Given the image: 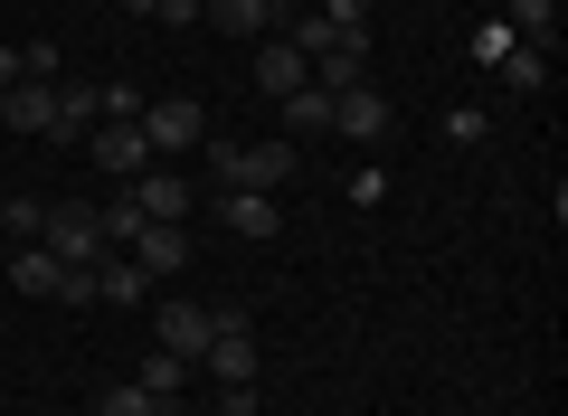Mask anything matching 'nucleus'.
<instances>
[{"label": "nucleus", "instance_id": "a878e982", "mask_svg": "<svg viewBox=\"0 0 568 416\" xmlns=\"http://www.w3.org/2000/svg\"><path fill=\"white\" fill-rule=\"evenodd\" d=\"M209 416H256V388H219V397H209Z\"/></svg>", "mask_w": 568, "mask_h": 416}, {"label": "nucleus", "instance_id": "2eb2a0df", "mask_svg": "<svg viewBox=\"0 0 568 416\" xmlns=\"http://www.w3.org/2000/svg\"><path fill=\"white\" fill-rule=\"evenodd\" d=\"M503 29L521 48H559V0H503Z\"/></svg>", "mask_w": 568, "mask_h": 416}, {"label": "nucleus", "instance_id": "20e7f679", "mask_svg": "<svg viewBox=\"0 0 568 416\" xmlns=\"http://www.w3.org/2000/svg\"><path fill=\"white\" fill-rule=\"evenodd\" d=\"M142 142H152V161L209 142V104H200V95H152V104H142Z\"/></svg>", "mask_w": 568, "mask_h": 416}, {"label": "nucleus", "instance_id": "c756f323", "mask_svg": "<svg viewBox=\"0 0 568 416\" xmlns=\"http://www.w3.org/2000/svg\"><path fill=\"white\" fill-rule=\"evenodd\" d=\"M0 246H10V237H0Z\"/></svg>", "mask_w": 568, "mask_h": 416}, {"label": "nucleus", "instance_id": "cd10ccee", "mask_svg": "<svg viewBox=\"0 0 568 416\" xmlns=\"http://www.w3.org/2000/svg\"><path fill=\"white\" fill-rule=\"evenodd\" d=\"M123 10H142V20H152V0H123Z\"/></svg>", "mask_w": 568, "mask_h": 416}, {"label": "nucleus", "instance_id": "aec40b11", "mask_svg": "<svg viewBox=\"0 0 568 416\" xmlns=\"http://www.w3.org/2000/svg\"><path fill=\"white\" fill-rule=\"evenodd\" d=\"M95 227H104V246H133V237H142L152 219L133 209V190H114V199H95Z\"/></svg>", "mask_w": 568, "mask_h": 416}, {"label": "nucleus", "instance_id": "bb28decb", "mask_svg": "<svg viewBox=\"0 0 568 416\" xmlns=\"http://www.w3.org/2000/svg\"><path fill=\"white\" fill-rule=\"evenodd\" d=\"M0 85H20V48L10 39H0Z\"/></svg>", "mask_w": 568, "mask_h": 416}, {"label": "nucleus", "instance_id": "6ab92c4d", "mask_svg": "<svg viewBox=\"0 0 568 416\" xmlns=\"http://www.w3.org/2000/svg\"><path fill=\"white\" fill-rule=\"evenodd\" d=\"M549 58H559V48H511V58L493 67V77H503L511 95H540V85H549Z\"/></svg>", "mask_w": 568, "mask_h": 416}, {"label": "nucleus", "instance_id": "dca6fc26", "mask_svg": "<svg viewBox=\"0 0 568 416\" xmlns=\"http://www.w3.org/2000/svg\"><path fill=\"white\" fill-rule=\"evenodd\" d=\"M275 114H284V133H332V95H323V85H294V95H275Z\"/></svg>", "mask_w": 568, "mask_h": 416}, {"label": "nucleus", "instance_id": "ddd939ff", "mask_svg": "<svg viewBox=\"0 0 568 416\" xmlns=\"http://www.w3.org/2000/svg\"><path fill=\"white\" fill-rule=\"evenodd\" d=\"M95 123H104V95L77 85V77H58V133H48V142H85Z\"/></svg>", "mask_w": 568, "mask_h": 416}, {"label": "nucleus", "instance_id": "423d86ee", "mask_svg": "<svg viewBox=\"0 0 568 416\" xmlns=\"http://www.w3.org/2000/svg\"><path fill=\"white\" fill-rule=\"evenodd\" d=\"M246 77H256V95H294V85H304L313 67H304V48L284 39V29H265V39L246 48Z\"/></svg>", "mask_w": 568, "mask_h": 416}, {"label": "nucleus", "instance_id": "f8f14e48", "mask_svg": "<svg viewBox=\"0 0 568 416\" xmlns=\"http://www.w3.org/2000/svg\"><path fill=\"white\" fill-rule=\"evenodd\" d=\"M95 303H114V313H133V303H152V275H142L133 256H95Z\"/></svg>", "mask_w": 568, "mask_h": 416}, {"label": "nucleus", "instance_id": "b1692460", "mask_svg": "<svg viewBox=\"0 0 568 416\" xmlns=\"http://www.w3.org/2000/svg\"><path fill=\"white\" fill-rule=\"evenodd\" d=\"M323 20L332 29H369V20H379V0H323Z\"/></svg>", "mask_w": 568, "mask_h": 416}, {"label": "nucleus", "instance_id": "412c9836", "mask_svg": "<svg viewBox=\"0 0 568 416\" xmlns=\"http://www.w3.org/2000/svg\"><path fill=\"white\" fill-rule=\"evenodd\" d=\"M95 416H171V407H162V397H142L133 378H123V388H104V397H95Z\"/></svg>", "mask_w": 568, "mask_h": 416}, {"label": "nucleus", "instance_id": "6e6552de", "mask_svg": "<svg viewBox=\"0 0 568 416\" xmlns=\"http://www.w3.org/2000/svg\"><path fill=\"white\" fill-rule=\"evenodd\" d=\"M123 256H133L152 284H171V275H190V227H181V219H152L133 246H123Z\"/></svg>", "mask_w": 568, "mask_h": 416}, {"label": "nucleus", "instance_id": "9d476101", "mask_svg": "<svg viewBox=\"0 0 568 416\" xmlns=\"http://www.w3.org/2000/svg\"><path fill=\"white\" fill-rule=\"evenodd\" d=\"M0 133H58V85H0Z\"/></svg>", "mask_w": 568, "mask_h": 416}, {"label": "nucleus", "instance_id": "f03ea898", "mask_svg": "<svg viewBox=\"0 0 568 416\" xmlns=\"http://www.w3.org/2000/svg\"><path fill=\"white\" fill-rule=\"evenodd\" d=\"M39 246H48L58 265H95V256H114V246H104V227H95V199H48Z\"/></svg>", "mask_w": 568, "mask_h": 416}, {"label": "nucleus", "instance_id": "7ed1b4c3", "mask_svg": "<svg viewBox=\"0 0 568 416\" xmlns=\"http://www.w3.org/2000/svg\"><path fill=\"white\" fill-rule=\"evenodd\" d=\"M209 332H219V303H190V294H162V303H152V341H162L171 359H190V369H200Z\"/></svg>", "mask_w": 568, "mask_h": 416}, {"label": "nucleus", "instance_id": "a211bd4d", "mask_svg": "<svg viewBox=\"0 0 568 416\" xmlns=\"http://www.w3.org/2000/svg\"><path fill=\"white\" fill-rule=\"evenodd\" d=\"M133 388H142V397H162V407H181V388H190V359L152 351V359H142V369H133Z\"/></svg>", "mask_w": 568, "mask_h": 416}, {"label": "nucleus", "instance_id": "c85d7f7f", "mask_svg": "<svg viewBox=\"0 0 568 416\" xmlns=\"http://www.w3.org/2000/svg\"><path fill=\"white\" fill-rule=\"evenodd\" d=\"M85 10H95V0H85Z\"/></svg>", "mask_w": 568, "mask_h": 416}, {"label": "nucleus", "instance_id": "4468645a", "mask_svg": "<svg viewBox=\"0 0 568 416\" xmlns=\"http://www.w3.org/2000/svg\"><path fill=\"white\" fill-rule=\"evenodd\" d=\"M10 284L39 294V303H58V294H67V265L48 256V246H10Z\"/></svg>", "mask_w": 568, "mask_h": 416}, {"label": "nucleus", "instance_id": "4be33fe9", "mask_svg": "<svg viewBox=\"0 0 568 416\" xmlns=\"http://www.w3.org/2000/svg\"><path fill=\"white\" fill-rule=\"evenodd\" d=\"M511 48H521V39H511V29H503V20H484V29H474V67H503V58H511Z\"/></svg>", "mask_w": 568, "mask_h": 416}, {"label": "nucleus", "instance_id": "5701e85b", "mask_svg": "<svg viewBox=\"0 0 568 416\" xmlns=\"http://www.w3.org/2000/svg\"><path fill=\"white\" fill-rule=\"evenodd\" d=\"M484 133H493V123L474 114V104H455V114H446V142H455V152H474V142H484Z\"/></svg>", "mask_w": 568, "mask_h": 416}, {"label": "nucleus", "instance_id": "0eeeda50", "mask_svg": "<svg viewBox=\"0 0 568 416\" xmlns=\"http://www.w3.org/2000/svg\"><path fill=\"white\" fill-rule=\"evenodd\" d=\"M200 209H219V227H227V237H256V246H265V237L284 227V209H275L265 190H209Z\"/></svg>", "mask_w": 568, "mask_h": 416}, {"label": "nucleus", "instance_id": "9b49d317", "mask_svg": "<svg viewBox=\"0 0 568 416\" xmlns=\"http://www.w3.org/2000/svg\"><path fill=\"white\" fill-rule=\"evenodd\" d=\"M332 133H342V142H379V133H388V95H379V85L332 95Z\"/></svg>", "mask_w": 568, "mask_h": 416}, {"label": "nucleus", "instance_id": "1a4fd4ad", "mask_svg": "<svg viewBox=\"0 0 568 416\" xmlns=\"http://www.w3.org/2000/svg\"><path fill=\"white\" fill-rule=\"evenodd\" d=\"M123 190H133V209H142V219H190V209H200V190H190V180L171 171V161H152V171H142V180H123Z\"/></svg>", "mask_w": 568, "mask_h": 416}, {"label": "nucleus", "instance_id": "f3484780", "mask_svg": "<svg viewBox=\"0 0 568 416\" xmlns=\"http://www.w3.org/2000/svg\"><path fill=\"white\" fill-rule=\"evenodd\" d=\"M39 227H48V199L0 190V237H10V246H39Z\"/></svg>", "mask_w": 568, "mask_h": 416}, {"label": "nucleus", "instance_id": "39448f33", "mask_svg": "<svg viewBox=\"0 0 568 416\" xmlns=\"http://www.w3.org/2000/svg\"><path fill=\"white\" fill-rule=\"evenodd\" d=\"M200 369L219 378V388H256V332H246V313H237V303H219V332H209Z\"/></svg>", "mask_w": 568, "mask_h": 416}, {"label": "nucleus", "instance_id": "f257e3e1", "mask_svg": "<svg viewBox=\"0 0 568 416\" xmlns=\"http://www.w3.org/2000/svg\"><path fill=\"white\" fill-rule=\"evenodd\" d=\"M200 152H209V190H265V199L294 180V161H304L284 133H265V142H227V133H209Z\"/></svg>", "mask_w": 568, "mask_h": 416}, {"label": "nucleus", "instance_id": "393cba45", "mask_svg": "<svg viewBox=\"0 0 568 416\" xmlns=\"http://www.w3.org/2000/svg\"><path fill=\"white\" fill-rule=\"evenodd\" d=\"M152 20L162 29H200V0H152Z\"/></svg>", "mask_w": 568, "mask_h": 416}]
</instances>
